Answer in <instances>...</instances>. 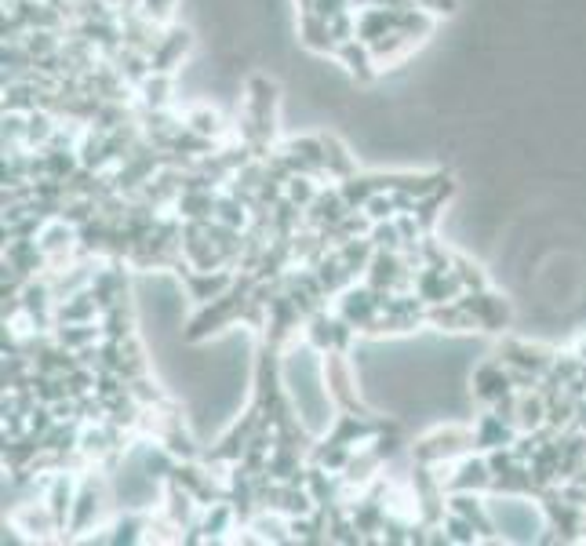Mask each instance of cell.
Masks as SVG:
<instances>
[{"instance_id":"16","label":"cell","mask_w":586,"mask_h":546,"mask_svg":"<svg viewBox=\"0 0 586 546\" xmlns=\"http://www.w3.org/2000/svg\"><path fill=\"white\" fill-rule=\"evenodd\" d=\"M139 91H142V106H146V110H164V106H168L172 81H168V73H150V77L139 84Z\"/></svg>"},{"instance_id":"1","label":"cell","mask_w":586,"mask_h":546,"mask_svg":"<svg viewBox=\"0 0 586 546\" xmlns=\"http://www.w3.org/2000/svg\"><path fill=\"white\" fill-rule=\"evenodd\" d=\"M499 361L510 372H525V375H536V379H546L550 364H554V354L543 350V346L521 343V339H503L499 343Z\"/></svg>"},{"instance_id":"4","label":"cell","mask_w":586,"mask_h":546,"mask_svg":"<svg viewBox=\"0 0 586 546\" xmlns=\"http://www.w3.org/2000/svg\"><path fill=\"white\" fill-rule=\"evenodd\" d=\"M506 394H514V375L503 361H485L474 368V397L485 405H496Z\"/></svg>"},{"instance_id":"3","label":"cell","mask_w":586,"mask_h":546,"mask_svg":"<svg viewBox=\"0 0 586 546\" xmlns=\"http://www.w3.org/2000/svg\"><path fill=\"white\" fill-rule=\"evenodd\" d=\"M459 303L474 314L477 328H485V332H503L506 321H510V306H506L499 295L488 292V288H481V292H463L459 295Z\"/></svg>"},{"instance_id":"13","label":"cell","mask_w":586,"mask_h":546,"mask_svg":"<svg viewBox=\"0 0 586 546\" xmlns=\"http://www.w3.org/2000/svg\"><path fill=\"white\" fill-rule=\"evenodd\" d=\"M335 55H339V59L346 62V70L354 73L357 81H372L375 77V55H372V48H368V44L364 41H346V44H339V48H335Z\"/></svg>"},{"instance_id":"11","label":"cell","mask_w":586,"mask_h":546,"mask_svg":"<svg viewBox=\"0 0 586 546\" xmlns=\"http://www.w3.org/2000/svg\"><path fill=\"white\" fill-rule=\"evenodd\" d=\"M394 33V8H379V4H368V8L357 11V41L375 44L379 37Z\"/></svg>"},{"instance_id":"15","label":"cell","mask_w":586,"mask_h":546,"mask_svg":"<svg viewBox=\"0 0 586 546\" xmlns=\"http://www.w3.org/2000/svg\"><path fill=\"white\" fill-rule=\"evenodd\" d=\"M368 241L375 244V252H405V237H401V226H397V219L372 223V230H368Z\"/></svg>"},{"instance_id":"21","label":"cell","mask_w":586,"mask_h":546,"mask_svg":"<svg viewBox=\"0 0 586 546\" xmlns=\"http://www.w3.org/2000/svg\"><path fill=\"white\" fill-rule=\"evenodd\" d=\"M452 270H455V277L463 281L466 292H481V288H485V273L477 270L470 259H463V255H452Z\"/></svg>"},{"instance_id":"12","label":"cell","mask_w":586,"mask_h":546,"mask_svg":"<svg viewBox=\"0 0 586 546\" xmlns=\"http://www.w3.org/2000/svg\"><path fill=\"white\" fill-rule=\"evenodd\" d=\"M299 41H303L310 51H317V55H328V51L339 48V44L332 41L328 19H321L317 11H306V15H299Z\"/></svg>"},{"instance_id":"24","label":"cell","mask_w":586,"mask_h":546,"mask_svg":"<svg viewBox=\"0 0 586 546\" xmlns=\"http://www.w3.org/2000/svg\"><path fill=\"white\" fill-rule=\"evenodd\" d=\"M317 15L321 19H332V15H339V11H354V0H317Z\"/></svg>"},{"instance_id":"22","label":"cell","mask_w":586,"mask_h":546,"mask_svg":"<svg viewBox=\"0 0 586 546\" xmlns=\"http://www.w3.org/2000/svg\"><path fill=\"white\" fill-rule=\"evenodd\" d=\"M186 128H193V132L197 135H204V139H215V135L223 132V128H219V117H215L212 110H190V117H186Z\"/></svg>"},{"instance_id":"23","label":"cell","mask_w":586,"mask_h":546,"mask_svg":"<svg viewBox=\"0 0 586 546\" xmlns=\"http://www.w3.org/2000/svg\"><path fill=\"white\" fill-rule=\"evenodd\" d=\"M172 4L175 0H139V11L142 15H146V19H164V15H168V11H172Z\"/></svg>"},{"instance_id":"5","label":"cell","mask_w":586,"mask_h":546,"mask_svg":"<svg viewBox=\"0 0 586 546\" xmlns=\"http://www.w3.org/2000/svg\"><path fill=\"white\" fill-rule=\"evenodd\" d=\"M99 510H102V485L95 477H84L81 488H77V499H73V514H70L66 532H70V536L91 532V525L99 521Z\"/></svg>"},{"instance_id":"9","label":"cell","mask_w":586,"mask_h":546,"mask_svg":"<svg viewBox=\"0 0 586 546\" xmlns=\"http://www.w3.org/2000/svg\"><path fill=\"white\" fill-rule=\"evenodd\" d=\"M186 51H190V30H168L161 41H157V48L150 51L153 73H172Z\"/></svg>"},{"instance_id":"6","label":"cell","mask_w":586,"mask_h":546,"mask_svg":"<svg viewBox=\"0 0 586 546\" xmlns=\"http://www.w3.org/2000/svg\"><path fill=\"white\" fill-rule=\"evenodd\" d=\"M324 383H328V397H335L343 408H350V412H364L361 401H357L354 394V375H350V364L343 361V354L339 350H332L328 354V364H324Z\"/></svg>"},{"instance_id":"25","label":"cell","mask_w":586,"mask_h":546,"mask_svg":"<svg viewBox=\"0 0 586 546\" xmlns=\"http://www.w3.org/2000/svg\"><path fill=\"white\" fill-rule=\"evenodd\" d=\"M317 0H299V15H306V11H314Z\"/></svg>"},{"instance_id":"17","label":"cell","mask_w":586,"mask_h":546,"mask_svg":"<svg viewBox=\"0 0 586 546\" xmlns=\"http://www.w3.org/2000/svg\"><path fill=\"white\" fill-rule=\"evenodd\" d=\"M317 186H314V175H292V179L284 182V197H288V201L292 204H299V208H310V204H314V197H317Z\"/></svg>"},{"instance_id":"19","label":"cell","mask_w":586,"mask_h":546,"mask_svg":"<svg viewBox=\"0 0 586 546\" xmlns=\"http://www.w3.org/2000/svg\"><path fill=\"white\" fill-rule=\"evenodd\" d=\"M361 212L368 215L372 223H386V219H397V215H401V212H397V197H394V193H386V190L375 193V197L364 204Z\"/></svg>"},{"instance_id":"20","label":"cell","mask_w":586,"mask_h":546,"mask_svg":"<svg viewBox=\"0 0 586 546\" xmlns=\"http://www.w3.org/2000/svg\"><path fill=\"white\" fill-rule=\"evenodd\" d=\"M142 532H146V521L128 514L110 528V543H142Z\"/></svg>"},{"instance_id":"18","label":"cell","mask_w":586,"mask_h":546,"mask_svg":"<svg viewBox=\"0 0 586 546\" xmlns=\"http://www.w3.org/2000/svg\"><path fill=\"white\" fill-rule=\"evenodd\" d=\"M445 532H448V543H463V546H470V543L481 539V532H477L474 521L463 517V514H452V510H448V517H445Z\"/></svg>"},{"instance_id":"2","label":"cell","mask_w":586,"mask_h":546,"mask_svg":"<svg viewBox=\"0 0 586 546\" xmlns=\"http://www.w3.org/2000/svg\"><path fill=\"white\" fill-rule=\"evenodd\" d=\"M466 448H474V430H437V434L423 437L415 445V463L434 466L441 459H452V455L466 452Z\"/></svg>"},{"instance_id":"7","label":"cell","mask_w":586,"mask_h":546,"mask_svg":"<svg viewBox=\"0 0 586 546\" xmlns=\"http://www.w3.org/2000/svg\"><path fill=\"white\" fill-rule=\"evenodd\" d=\"M517 430L514 423H506L499 412H488L477 419L474 426V448H481V452H496V448H510L517 441Z\"/></svg>"},{"instance_id":"14","label":"cell","mask_w":586,"mask_h":546,"mask_svg":"<svg viewBox=\"0 0 586 546\" xmlns=\"http://www.w3.org/2000/svg\"><path fill=\"white\" fill-rule=\"evenodd\" d=\"M324 172L332 175V179H350V175H357V164L354 157L346 153V146L335 135H324Z\"/></svg>"},{"instance_id":"10","label":"cell","mask_w":586,"mask_h":546,"mask_svg":"<svg viewBox=\"0 0 586 546\" xmlns=\"http://www.w3.org/2000/svg\"><path fill=\"white\" fill-rule=\"evenodd\" d=\"M73 499H77V488H73V477L66 474V470H55V477H51V485H48V496H44V503H48V510H51V514H55V521H59L62 528L70 525Z\"/></svg>"},{"instance_id":"8","label":"cell","mask_w":586,"mask_h":546,"mask_svg":"<svg viewBox=\"0 0 586 546\" xmlns=\"http://www.w3.org/2000/svg\"><path fill=\"white\" fill-rule=\"evenodd\" d=\"M448 488H452V492H485V488H492V466H488V455L463 459L459 470L448 477Z\"/></svg>"}]
</instances>
